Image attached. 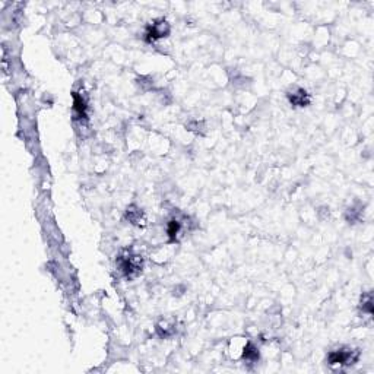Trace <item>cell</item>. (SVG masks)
Instances as JSON below:
<instances>
[{
	"instance_id": "obj_1",
	"label": "cell",
	"mask_w": 374,
	"mask_h": 374,
	"mask_svg": "<svg viewBox=\"0 0 374 374\" xmlns=\"http://www.w3.org/2000/svg\"><path fill=\"white\" fill-rule=\"evenodd\" d=\"M118 268L121 273L126 276V278H135L138 276L143 268V259L139 255H135L132 252H126L123 253L120 258H118Z\"/></svg>"
},
{
	"instance_id": "obj_2",
	"label": "cell",
	"mask_w": 374,
	"mask_h": 374,
	"mask_svg": "<svg viewBox=\"0 0 374 374\" xmlns=\"http://www.w3.org/2000/svg\"><path fill=\"white\" fill-rule=\"evenodd\" d=\"M358 357H360V352L354 349H335L327 354V364L329 365H352L358 361Z\"/></svg>"
},
{
	"instance_id": "obj_3",
	"label": "cell",
	"mask_w": 374,
	"mask_h": 374,
	"mask_svg": "<svg viewBox=\"0 0 374 374\" xmlns=\"http://www.w3.org/2000/svg\"><path fill=\"white\" fill-rule=\"evenodd\" d=\"M170 34V25L165 19H158L154 21L151 25H148L146 32H145V38L148 43H154L156 39L165 38Z\"/></svg>"
},
{
	"instance_id": "obj_4",
	"label": "cell",
	"mask_w": 374,
	"mask_h": 374,
	"mask_svg": "<svg viewBox=\"0 0 374 374\" xmlns=\"http://www.w3.org/2000/svg\"><path fill=\"white\" fill-rule=\"evenodd\" d=\"M288 100L294 107H307L310 104V94L303 88H297L288 94Z\"/></svg>"
},
{
	"instance_id": "obj_5",
	"label": "cell",
	"mask_w": 374,
	"mask_h": 374,
	"mask_svg": "<svg viewBox=\"0 0 374 374\" xmlns=\"http://www.w3.org/2000/svg\"><path fill=\"white\" fill-rule=\"evenodd\" d=\"M126 220L129 221L130 224H133V225H138V227H141V225H145V222H146V217H145V214H143L142 209H139L138 206H135V205H132L126 209Z\"/></svg>"
},
{
	"instance_id": "obj_6",
	"label": "cell",
	"mask_w": 374,
	"mask_h": 374,
	"mask_svg": "<svg viewBox=\"0 0 374 374\" xmlns=\"http://www.w3.org/2000/svg\"><path fill=\"white\" fill-rule=\"evenodd\" d=\"M73 110L76 113L77 118H87L88 105H87V101L82 98V95H79L77 92H73Z\"/></svg>"
},
{
	"instance_id": "obj_7",
	"label": "cell",
	"mask_w": 374,
	"mask_h": 374,
	"mask_svg": "<svg viewBox=\"0 0 374 374\" xmlns=\"http://www.w3.org/2000/svg\"><path fill=\"white\" fill-rule=\"evenodd\" d=\"M181 231V222L179 220H171L168 222L167 225V234H168V238H170V241L171 243H174L176 240H177V237H179V234Z\"/></svg>"
},
{
	"instance_id": "obj_8",
	"label": "cell",
	"mask_w": 374,
	"mask_h": 374,
	"mask_svg": "<svg viewBox=\"0 0 374 374\" xmlns=\"http://www.w3.org/2000/svg\"><path fill=\"white\" fill-rule=\"evenodd\" d=\"M243 360L250 362H255L259 360V349L252 342H247L243 348Z\"/></svg>"
},
{
	"instance_id": "obj_9",
	"label": "cell",
	"mask_w": 374,
	"mask_h": 374,
	"mask_svg": "<svg viewBox=\"0 0 374 374\" xmlns=\"http://www.w3.org/2000/svg\"><path fill=\"white\" fill-rule=\"evenodd\" d=\"M361 309L362 311H367L370 314L373 313V297H371V293H367L365 296H362Z\"/></svg>"
}]
</instances>
